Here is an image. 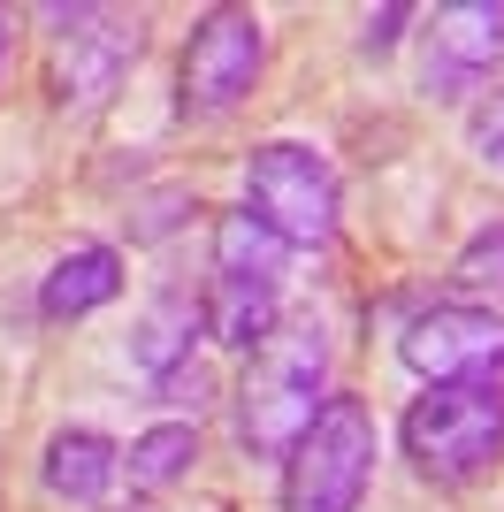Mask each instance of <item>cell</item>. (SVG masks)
Here are the masks:
<instances>
[{
    "mask_svg": "<svg viewBox=\"0 0 504 512\" xmlns=\"http://www.w3.org/2000/svg\"><path fill=\"white\" fill-rule=\"evenodd\" d=\"M207 337V299L199 291H153V306L130 329V367L168 383L176 367H191V344Z\"/></svg>",
    "mask_w": 504,
    "mask_h": 512,
    "instance_id": "cell-12",
    "label": "cell"
},
{
    "mask_svg": "<svg viewBox=\"0 0 504 512\" xmlns=\"http://www.w3.org/2000/svg\"><path fill=\"white\" fill-rule=\"evenodd\" d=\"M405 31H413V8H405V0H390V8H367V16H359V54H367V62H390Z\"/></svg>",
    "mask_w": 504,
    "mask_h": 512,
    "instance_id": "cell-15",
    "label": "cell"
},
{
    "mask_svg": "<svg viewBox=\"0 0 504 512\" xmlns=\"http://www.w3.org/2000/svg\"><path fill=\"white\" fill-rule=\"evenodd\" d=\"M398 360L420 383H504V314L482 299L420 306L398 329Z\"/></svg>",
    "mask_w": 504,
    "mask_h": 512,
    "instance_id": "cell-8",
    "label": "cell"
},
{
    "mask_svg": "<svg viewBox=\"0 0 504 512\" xmlns=\"http://www.w3.org/2000/svg\"><path fill=\"white\" fill-rule=\"evenodd\" d=\"M466 146H474V161H489V169H504V85L489 92L474 115H466Z\"/></svg>",
    "mask_w": 504,
    "mask_h": 512,
    "instance_id": "cell-17",
    "label": "cell"
},
{
    "mask_svg": "<svg viewBox=\"0 0 504 512\" xmlns=\"http://www.w3.org/2000/svg\"><path fill=\"white\" fill-rule=\"evenodd\" d=\"M329 406V329L314 314H283L260 352H245L237 375V444L252 459H283V451L314 428Z\"/></svg>",
    "mask_w": 504,
    "mask_h": 512,
    "instance_id": "cell-1",
    "label": "cell"
},
{
    "mask_svg": "<svg viewBox=\"0 0 504 512\" xmlns=\"http://www.w3.org/2000/svg\"><path fill=\"white\" fill-rule=\"evenodd\" d=\"M283 268H291V245H283L252 207H222L214 214L207 337L230 344V352H260L268 329L283 321Z\"/></svg>",
    "mask_w": 504,
    "mask_h": 512,
    "instance_id": "cell-4",
    "label": "cell"
},
{
    "mask_svg": "<svg viewBox=\"0 0 504 512\" xmlns=\"http://www.w3.org/2000/svg\"><path fill=\"white\" fill-rule=\"evenodd\" d=\"M398 459L428 490H474L504 467V383H428L398 413Z\"/></svg>",
    "mask_w": 504,
    "mask_h": 512,
    "instance_id": "cell-2",
    "label": "cell"
},
{
    "mask_svg": "<svg viewBox=\"0 0 504 512\" xmlns=\"http://www.w3.org/2000/svg\"><path fill=\"white\" fill-rule=\"evenodd\" d=\"M497 62H504V0H451L420 31V92L428 100L482 92Z\"/></svg>",
    "mask_w": 504,
    "mask_h": 512,
    "instance_id": "cell-9",
    "label": "cell"
},
{
    "mask_svg": "<svg viewBox=\"0 0 504 512\" xmlns=\"http://www.w3.org/2000/svg\"><path fill=\"white\" fill-rule=\"evenodd\" d=\"M245 207L260 214L291 253H321V245H336V222H344V184H336L321 146H306V138H268V146L245 153Z\"/></svg>",
    "mask_w": 504,
    "mask_h": 512,
    "instance_id": "cell-5",
    "label": "cell"
},
{
    "mask_svg": "<svg viewBox=\"0 0 504 512\" xmlns=\"http://www.w3.org/2000/svg\"><path fill=\"white\" fill-rule=\"evenodd\" d=\"M375 406L352 398V390H329V406L314 413V428L283 451V474H275V512H359L375 490Z\"/></svg>",
    "mask_w": 504,
    "mask_h": 512,
    "instance_id": "cell-3",
    "label": "cell"
},
{
    "mask_svg": "<svg viewBox=\"0 0 504 512\" xmlns=\"http://www.w3.org/2000/svg\"><path fill=\"white\" fill-rule=\"evenodd\" d=\"M123 474H130V490H176V482H191L199 474V421L138 428L123 451Z\"/></svg>",
    "mask_w": 504,
    "mask_h": 512,
    "instance_id": "cell-13",
    "label": "cell"
},
{
    "mask_svg": "<svg viewBox=\"0 0 504 512\" xmlns=\"http://www.w3.org/2000/svg\"><path fill=\"white\" fill-rule=\"evenodd\" d=\"M451 283H459L466 299H489V291H504V214H497V222H482V230L459 245V260H451Z\"/></svg>",
    "mask_w": 504,
    "mask_h": 512,
    "instance_id": "cell-14",
    "label": "cell"
},
{
    "mask_svg": "<svg viewBox=\"0 0 504 512\" xmlns=\"http://www.w3.org/2000/svg\"><path fill=\"white\" fill-rule=\"evenodd\" d=\"M115 299H123V253L100 245V237H77L39 276V321H84V314H100V306H115Z\"/></svg>",
    "mask_w": 504,
    "mask_h": 512,
    "instance_id": "cell-11",
    "label": "cell"
},
{
    "mask_svg": "<svg viewBox=\"0 0 504 512\" xmlns=\"http://www.w3.org/2000/svg\"><path fill=\"white\" fill-rule=\"evenodd\" d=\"M260 69H268V23L252 8H207L191 23L184 54H176V107L199 115V123L230 115L237 100H252Z\"/></svg>",
    "mask_w": 504,
    "mask_h": 512,
    "instance_id": "cell-6",
    "label": "cell"
},
{
    "mask_svg": "<svg viewBox=\"0 0 504 512\" xmlns=\"http://www.w3.org/2000/svg\"><path fill=\"white\" fill-rule=\"evenodd\" d=\"M8 54H16V16L0 8V77H8Z\"/></svg>",
    "mask_w": 504,
    "mask_h": 512,
    "instance_id": "cell-19",
    "label": "cell"
},
{
    "mask_svg": "<svg viewBox=\"0 0 504 512\" xmlns=\"http://www.w3.org/2000/svg\"><path fill=\"white\" fill-rule=\"evenodd\" d=\"M123 482V444L115 436H100V428H54L39 451V490L54 497V505H107V490Z\"/></svg>",
    "mask_w": 504,
    "mask_h": 512,
    "instance_id": "cell-10",
    "label": "cell"
},
{
    "mask_svg": "<svg viewBox=\"0 0 504 512\" xmlns=\"http://www.w3.org/2000/svg\"><path fill=\"white\" fill-rule=\"evenodd\" d=\"M184 207H191V192H184V184H176V192H146V199H138V214H130V237H138V245L168 237L176 222H184Z\"/></svg>",
    "mask_w": 504,
    "mask_h": 512,
    "instance_id": "cell-16",
    "label": "cell"
},
{
    "mask_svg": "<svg viewBox=\"0 0 504 512\" xmlns=\"http://www.w3.org/2000/svg\"><path fill=\"white\" fill-rule=\"evenodd\" d=\"M115 512H153V505H115Z\"/></svg>",
    "mask_w": 504,
    "mask_h": 512,
    "instance_id": "cell-20",
    "label": "cell"
},
{
    "mask_svg": "<svg viewBox=\"0 0 504 512\" xmlns=\"http://www.w3.org/2000/svg\"><path fill=\"white\" fill-rule=\"evenodd\" d=\"M54 23V62H46V92L54 107L84 115L123 85V69L146 46V16H115V8H46Z\"/></svg>",
    "mask_w": 504,
    "mask_h": 512,
    "instance_id": "cell-7",
    "label": "cell"
},
{
    "mask_svg": "<svg viewBox=\"0 0 504 512\" xmlns=\"http://www.w3.org/2000/svg\"><path fill=\"white\" fill-rule=\"evenodd\" d=\"M153 390H161V406H191V413H199V406H207V367L191 360V367H176V375L153 383Z\"/></svg>",
    "mask_w": 504,
    "mask_h": 512,
    "instance_id": "cell-18",
    "label": "cell"
}]
</instances>
